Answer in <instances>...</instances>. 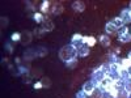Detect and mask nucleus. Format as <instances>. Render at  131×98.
<instances>
[{
    "mask_svg": "<svg viewBox=\"0 0 131 98\" xmlns=\"http://www.w3.org/2000/svg\"><path fill=\"white\" fill-rule=\"evenodd\" d=\"M89 52H91V47H88L86 45H80L78 47V56H80V58L88 56Z\"/></svg>",
    "mask_w": 131,
    "mask_h": 98,
    "instance_id": "obj_4",
    "label": "nucleus"
},
{
    "mask_svg": "<svg viewBox=\"0 0 131 98\" xmlns=\"http://www.w3.org/2000/svg\"><path fill=\"white\" fill-rule=\"evenodd\" d=\"M110 24H112V25H114L117 29H121L122 26H125V24L122 22V20L119 18V17H114V18L110 21Z\"/></svg>",
    "mask_w": 131,
    "mask_h": 98,
    "instance_id": "obj_12",
    "label": "nucleus"
},
{
    "mask_svg": "<svg viewBox=\"0 0 131 98\" xmlns=\"http://www.w3.org/2000/svg\"><path fill=\"white\" fill-rule=\"evenodd\" d=\"M72 8H73V10H76V12H84L85 3L83 2V0H76V2L72 3Z\"/></svg>",
    "mask_w": 131,
    "mask_h": 98,
    "instance_id": "obj_7",
    "label": "nucleus"
},
{
    "mask_svg": "<svg viewBox=\"0 0 131 98\" xmlns=\"http://www.w3.org/2000/svg\"><path fill=\"white\" fill-rule=\"evenodd\" d=\"M123 90H125V92H126L127 94H130V93H131V77H127V79L125 80Z\"/></svg>",
    "mask_w": 131,
    "mask_h": 98,
    "instance_id": "obj_16",
    "label": "nucleus"
},
{
    "mask_svg": "<svg viewBox=\"0 0 131 98\" xmlns=\"http://www.w3.org/2000/svg\"><path fill=\"white\" fill-rule=\"evenodd\" d=\"M21 39H23L24 45H29V43L31 42V33H30V31L21 33Z\"/></svg>",
    "mask_w": 131,
    "mask_h": 98,
    "instance_id": "obj_10",
    "label": "nucleus"
},
{
    "mask_svg": "<svg viewBox=\"0 0 131 98\" xmlns=\"http://www.w3.org/2000/svg\"><path fill=\"white\" fill-rule=\"evenodd\" d=\"M17 69H18V75H25V73H29V68H28V67H24V65H18Z\"/></svg>",
    "mask_w": 131,
    "mask_h": 98,
    "instance_id": "obj_23",
    "label": "nucleus"
},
{
    "mask_svg": "<svg viewBox=\"0 0 131 98\" xmlns=\"http://www.w3.org/2000/svg\"><path fill=\"white\" fill-rule=\"evenodd\" d=\"M78 56V48H76L73 45H67V46H63L59 51V58L62 62L67 63L72 59H76Z\"/></svg>",
    "mask_w": 131,
    "mask_h": 98,
    "instance_id": "obj_1",
    "label": "nucleus"
},
{
    "mask_svg": "<svg viewBox=\"0 0 131 98\" xmlns=\"http://www.w3.org/2000/svg\"><path fill=\"white\" fill-rule=\"evenodd\" d=\"M36 56H38V55H37V50H34V48H28V50L24 52V60L30 62V60L34 59Z\"/></svg>",
    "mask_w": 131,
    "mask_h": 98,
    "instance_id": "obj_6",
    "label": "nucleus"
},
{
    "mask_svg": "<svg viewBox=\"0 0 131 98\" xmlns=\"http://www.w3.org/2000/svg\"><path fill=\"white\" fill-rule=\"evenodd\" d=\"M121 67H123V68H130L131 67V60L128 59V58H125V59H121Z\"/></svg>",
    "mask_w": 131,
    "mask_h": 98,
    "instance_id": "obj_22",
    "label": "nucleus"
},
{
    "mask_svg": "<svg viewBox=\"0 0 131 98\" xmlns=\"http://www.w3.org/2000/svg\"><path fill=\"white\" fill-rule=\"evenodd\" d=\"M42 29L45 30V31H51V30H54L52 21L49 20V18H45V21H43V25H42Z\"/></svg>",
    "mask_w": 131,
    "mask_h": 98,
    "instance_id": "obj_9",
    "label": "nucleus"
},
{
    "mask_svg": "<svg viewBox=\"0 0 131 98\" xmlns=\"http://www.w3.org/2000/svg\"><path fill=\"white\" fill-rule=\"evenodd\" d=\"M118 41L122 42V43H128L131 41V34H130V33H126V34L118 35Z\"/></svg>",
    "mask_w": 131,
    "mask_h": 98,
    "instance_id": "obj_15",
    "label": "nucleus"
},
{
    "mask_svg": "<svg viewBox=\"0 0 131 98\" xmlns=\"http://www.w3.org/2000/svg\"><path fill=\"white\" fill-rule=\"evenodd\" d=\"M127 58H128V59H130V60H131V51H130V52H128V56H127Z\"/></svg>",
    "mask_w": 131,
    "mask_h": 98,
    "instance_id": "obj_35",
    "label": "nucleus"
},
{
    "mask_svg": "<svg viewBox=\"0 0 131 98\" xmlns=\"http://www.w3.org/2000/svg\"><path fill=\"white\" fill-rule=\"evenodd\" d=\"M50 12H51V15H54V16L62 15V13H63V5H62L60 3H52V7H51V9H50Z\"/></svg>",
    "mask_w": 131,
    "mask_h": 98,
    "instance_id": "obj_5",
    "label": "nucleus"
},
{
    "mask_svg": "<svg viewBox=\"0 0 131 98\" xmlns=\"http://www.w3.org/2000/svg\"><path fill=\"white\" fill-rule=\"evenodd\" d=\"M4 48H5V50H7L9 54H12V52H13V47H12V45H10V43H5Z\"/></svg>",
    "mask_w": 131,
    "mask_h": 98,
    "instance_id": "obj_30",
    "label": "nucleus"
},
{
    "mask_svg": "<svg viewBox=\"0 0 131 98\" xmlns=\"http://www.w3.org/2000/svg\"><path fill=\"white\" fill-rule=\"evenodd\" d=\"M96 38L94 37H88V41H86V46L88 47H93L94 45H96Z\"/></svg>",
    "mask_w": 131,
    "mask_h": 98,
    "instance_id": "obj_24",
    "label": "nucleus"
},
{
    "mask_svg": "<svg viewBox=\"0 0 131 98\" xmlns=\"http://www.w3.org/2000/svg\"><path fill=\"white\" fill-rule=\"evenodd\" d=\"M76 65H78V58H76V59H72V60H70V62L66 63V67H67L68 69H73Z\"/></svg>",
    "mask_w": 131,
    "mask_h": 98,
    "instance_id": "obj_20",
    "label": "nucleus"
},
{
    "mask_svg": "<svg viewBox=\"0 0 131 98\" xmlns=\"http://www.w3.org/2000/svg\"><path fill=\"white\" fill-rule=\"evenodd\" d=\"M23 81H24L25 84H30V82H31V76H30L29 73L23 75Z\"/></svg>",
    "mask_w": 131,
    "mask_h": 98,
    "instance_id": "obj_27",
    "label": "nucleus"
},
{
    "mask_svg": "<svg viewBox=\"0 0 131 98\" xmlns=\"http://www.w3.org/2000/svg\"><path fill=\"white\" fill-rule=\"evenodd\" d=\"M130 9H131V2H130Z\"/></svg>",
    "mask_w": 131,
    "mask_h": 98,
    "instance_id": "obj_37",
    "label": "nucleus"
},
{
    "mask_svg": "<svg viewBox=\"0 0 131 98\" xmlns=\"http://www.w3.org/2000/svg\"><path fill=\"white\" fill-rule=\"evenodd\" d=\"M41 82H42V85H43V88H46V89L51 88V80H50L49 77H42Z\"/></svg>",
    "mask_w": 131,
    "mask_h": 98,
    "instance_id": "obj_21",
    "label": "nucleus"
},
{
    "mask_svg": "<svg viewBox=\"0 0 131 98\" xmlns=\"http://www.w3.org/2000/svg\"><path fill=\"white\" fill-rule=\"evenodd\" d=\"M126 33H128V30H127V28H126V26H122L121 29H118V35L126 34Z\"/></svg>",
    "mask_w": 131,
    "mask_h": 98,
    "instance_id": "obj_29",
    "label": "nucleus"
},
{
    "mask_svg": "<svg viewBox=\"0 0 131 98\" xmlns=\"http://www.w3.org/2000/svg\"><path fill=\"white\" fill-rule=\"evenodd\" d=\"M97 89V86H96V82L91 79L89 81H86L84 85H83V92L86 94V95H92L94 93V90Z\"/></svg>",
    "mask_w": 131,
    "mask_h": 98,
    "instance_id": "obj_2",
    "label": "nucleus"
},
{
    "mask_svg": "<svg viewBox=\"0 0 131 98\" xmlns=\"http://www.w3.org/2000/svg\"><path fill=\"white\" fill-rule=\"evenodd\" d=\"M118 77H121V79L125 81L127 77H130L128 71H127L126 68H123V67H119V69H118Z\"/></svg>",
    "mask_w": 131,
    "mask_h": 98,
    "instance_id": "obj_11",
    "label": "nucleus"
},
{
    "mask_svg": "<svg viewBox=\"0 0 131 98\" xmlns=\"http://www.w3.org/2000/svg\"><path fill=\"white\" fill-rule=\"evenodd\" d=\"M33 18H34V21H36V22H38V24L45 21V17H43V15L41 12H36L34 15H33Z\"/></svg>",
    "mask_w": 131,
    "mask_h": 98,
    "instance_id": "obj_17",
    "label": "nucleus"
},
{
    "mask_svg": "<svg viewBox=\"0 0 131 98\" xmlns=\"http://www.w3.org/2000/svg\"><path fill=\"white\" fill-rule=\"evenodd\" d=\"M47 48L46 47H38L37 48V55H38V58H43V56H46L47 55Z\"/></svg>",
    "mask_w": 131,
    "mask_h": 98,
    "instance_id": "obj_18",
    "label": "nucleus"
},
{
    "mask_svg": "<svg viewBox=\"0 0 131 98\" xmlns=\"http://www.w3.org/2000/svg\"><path fill=\"white\" fill-rule=\"evenodd\" d=\"M50 2H42V4H41V13H46L47 10H49V8H50Z\"/></svg>",
    "mask_w": 131,
    "mask_h": 98,
    "instance_id": "obj_19",
    "label": "nucleus"
},
{
    "mask_svg": "<svg viewBox=\"0 0 131 98\" xmlns=\"http://www.w3.org/2000/svg\"><path fill=\"white\" fill-rule=\"evenodd\" d=\"M43 33H46V31L43 30V29H36V30H34V34H36L37 37H42V34H43Z\"/></svg>",
    "mask_w": 131,
    "mask_h": 98,
    "instance_id": "obj_31",
    "label": "nucleus"
},
{
    "mask_svg": "<svg viewBox=\"0 0 131 98\" xmlns=\"http://www.w3.org/2000/svg\"><path fill=\"white\" fill-rule=\"evenodd\" d=\"M0 22H2V29H4V28H7L8 26V17H5V16H3L2 18H0Z\"/></svg>",
    "mask_w": 131,
    "mask_h": 98,
    "instance_id": "obj_25",
    "label": "nucleus"
},
{
    "mask_svg": "<svg viewBox=\"0 0 131 98\" xmlns=\"http://www.w3.org/2000/svg\"><path fill=\"white\" fill-rule=\"evenodd\" d=\"M105 30H106V33H107V34H115V33L118 31V29H117L114 25H112L110 22H107V24H106V26H105Z\"/></svg>",
    "mask_w": 131,
    "mask_h": 98,
    "instance_id": "obj_14",
    "label": "nucleus"
},
{
    "mask_svg": "<svg viewBox=\"0 0 131 98\" xmlns=\"http://www.w3.org/2000/svg\"><path fill=\"white\" fill-rule=\"evenodd\" d=\"M33 86H34V89H36V90H38V89H42V88H43V85H42V82H41V81H37Z\"/></svg>",
    "mask_w": 131,
    "mask_h": 98,
    "instance_id": "obj_33",
    "label": "nucleus"
},
{
    "mask_svg": "<svg viewBox=\"0 0 131 98\" xmlns=\"http://www.w3.org/2000/svg\"><path fill=\"white\" fill-rule=\"evenodd\" d=\"M127 71H128V75H130V77H131V67H130V68H127Z\"/></svg>",
    "mask_w": 131,
    "mask_h": 98,
    "instance_id": "obj_34",
    "label": "nucleus"
},
{
    "mask_svg": "<svg viewBox=\"0 0 131 98\" xmlns=\"http://www.w3.org/2000/svg\"><path fill=\"white\" fill-rule=\"evenodd\" d=\"M10 39H12L13 42H18V41H21V33H13L12 37H10Z\"/></svg>",
    "mask_w": 131,
    "mask_h": 98,
    "instance_id": "obj_26",
    "label": "nucleus"
},
{
    "mask_svg": "<svg viewBox=\"0 0 131 98\" xmlns=\"http://www.w3.org/2000/svg\"><path fill=\"white\" fill-rule=\"evenodd\" d=\"M34 4H36L34 2H26V7H28V9L34 10V9H36V5H34Z\"/></svg>",
    "mask_w": 131,
    "mask_h": 98,
    "instance_id": "obj_28",
    "label": "nucleus"
},
{
    "mask_svg": "<svg viewBox=\"0 0 131 98\" xmlns=\"http://www.w3.org/2000/svg\"><path fill=\"white\" fill-rule=\"evenodd\" d=\"M127 98H131V93H130V94H127Z\"/></svg>",
    "mask_w": 131,
    "mask_h": 98,
    "instance_id": "obj_36",
    "label": "nucleus"
},
{
    "mask_svg": "<svg viewBox=\"0 0 131 98\" xmlns=\"http://www.w3.org/2000/svg\"><path fill=\"white\" fill-rule=\"evenodd\" d=\"M119 18L122 20L123 24H130L131 22V9L130 8L123 9L121 12V15H119Z\"/></svg>",
    "mask_w": 131,
    "mask_h": 98,
    "instance_id": "obj_3",
    "label": "nucleus"
},
{
    "mask_svg": "<svg viewBox=\"0 0 131 98\" xmlns=\"http://www.w3.org/2000/svg\"><path fill=\"white\" fill-rule=\"evenodd\" d=\"M100 42L104 47H109L110 46V37L109 35H100Z\"/></svg>",
    "mask_w": 131,
    "mask_h": 98,
    "instance_id": "obj_13",
    "label": "nucleus"
},
{
    "mask_svg": "<svg viewBox=\"0 0 131 98\" xmlns=\"http://www.w3.org/2000/svg\"><path fill=\"white\" fill-rule=\"evenodd\" d=\"M81 41H83V35L81 34H73L72 38H71V45H73L76 48H78L80 45H83Z\"/></svg>",
    "mask_w": 131,
    "mask_h": 98,
    "instance_id": "obj_8",
    "label": "nucleus"
},
{
    "mask_svg": "<svg viewBox=\"0 0 131 98\" xmlns=\"http://www.w3.org/2000/svg\"><path fill=\"white\" fill-rule=\"evenodd\" d=\"M86 97H88V95H86L83 90H80V92L76 93V98H86Z\"/></svg>",
    "mask_w": 131,
    "mask_h": 98,
    "instance_id": "obj_32",
    "label": "nucleus"
}]
</instances>
